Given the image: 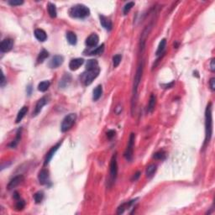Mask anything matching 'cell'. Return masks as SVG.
Listing matches in <instances>:
<instances>
[{"label": "cell", "instance_id": "cell-30", "mask_svg": "<svg viewBox=\"0 0 215 215\" xmlns=\"http://www.w3.org/2000/svg\"><path fill=\"white\" fill-rule=\"evenodd\" d=\"M104 50V44H102L101 46L97 47L96 49H94L92 51L89 52V55H100V54H103Z\"/></svg>", "mask_w": 215, "mask_h": 215}, {"label": "cell", "instance_id": "cell-32", "mask_svg": "<svg viewBox=\"0 0 215 215\" xmlns=\"http://www.w3.org/2000/svg\"><path fill=\"white\" fill-rule=\"evenodd\" d=\"M43 198H44V193L42 192H38L34 195V199L36 204H40L42 202Z\"/></svg>", "mask_w": 215, "mask_h": 215}, {"label": "cell", "instance_id": "cell-7", "mask_svg": "<svg viewBox=\"0 0 215 215\" xmlns=\"http://www.w3.org/2000/svg\"><path fill=\"white\" fill-rule=\"evenodd\" d=\"M134 139H135V134L134 133H131L129 139V143L127 146L126 150L124 153V156L126 158L127 161H130L133 158V150H134Z\"/></svg>", "mask_w": 215, "mask_h": 215}, {"label": "cell", "instance_id": "cell-23", "mask_svg": "<svg viewBox=\"0 0 215 215\" xmlns=\"http://www.w3.org/2000/svg\"><path fill=\"white\" fill-rule=\"evenodd\" d=\"M27 112H28V107L27 106H24L19 111V113H18V114H17V118H16V123L18 124L19 123L22 119H23V118L25 116V114H27Z\"/></svg>", "mask_w": 215, "mask_h": 215}, {"label": "cell", "instance_id": "cell-9", "mask_svg": "<svg viewBox=\"0 0 215 215\" xmlns=\"http://www.w3.org/2000/svg\"><path fill=\"white\" fill-rule=\"evenodd\" d=\"M98 42H99L98 35H97V34H92V35H90L87 38L86 41H85V44H86V46H88V47L92 48V47H95L98 44Z\"/></svg>", "mask_w": 215, "mask_h": 215}, {"label": "cell", "instance_id": "cell-40", "mask_svg": "<svg viewBox=\"0 0 215 215\" xmlns=\"http://www.w3.org/2000/svg\"><path fill=\"white\" fill-rule=\"evenodd\" d=\"M140 177V172H137L135 173V174L134 175V177H132L131 181H137Z\"/></svg>", "mask_w": 215, "mask_h": 215}, {"label": "cell", "instance_id": "cell-29", "mask_svg": "<svg viewBox=\"0 0 215 215\" xmlns=\"http://www.w3.org/2000/svg\"><path fill=\"white\" fill-rule=\"evenodd\" d=\"M21 131H22V129H19V130H18L17 134H16L15 140H13V142L9 145V147H11V148H15L16 146H17L18 143H19V141L20 140V137H21Z\"/></svg>", "mask_w": 215, "mask_h": 215}, {"label": "cell", "instance_id": "cell-18", "mask_svg": "<svg viewBox=\"0 0 215 215\" xmlns=\"http://www.w3.org/2000/svg\"><path fill=\"white\" fill-rule=\"evenodd\" d=\"M103 93V88L102 85H98L96 88L93 90V94H92V99L93 101H97L102 96Z\"/></svg>", "mask_w": 215, "mask_h": 215}, {"label": "cell", "instance_id": "cell-13", "mask_svg": "<svg viewBox=\"0 0 215 215\" xmlns=\"http://www.w3.org/2000/svg\"><path fill=\"white\" fill-rule=\"evenodd\" d=\"M83 63H84V60L82 58H75L70 62L69 68L72 71H77Z\"/></svg>", "mask_w": 215, "mask_h": 215}, {"label": "cell", "instance_id": "cell-8", "mask_svg": "<svg viewBox=\"0 0 215 215\" xmlns=\"http://www.w3.org/2000/svg\"><path fill=\"white\" fill-rule=\"evenodd\" d=\"M13 46H14V40L10 38H6L0 44V50L2 52H8L12 50Z\"/></svg>", "mask_w": 215, "mask_h": 215}, {"label": "cell", "instance_id": "cell-27", "mask_svg": "<svg viewBox=\"0 0 215 215\" xmlns=\"http://www.w3.org/2000/svg\"><path fill=\"white\" fill-rule=\"evenodd\" d=\"M50 82L49 81H43L40 82L38 85V90L40 92H46L47 89L50 87Z\"/></svg>", "mask_w": 215, "mask_h": 215}, {"label": "cell", "instance_id": "cell-6", "mask_svg": "<svg viewBox=\"0 0 215 215\" xmlns=\"http://www.w3.org/2000/svg\"><path fill=\"white\" fill-rule=\"evenodd\" d=\"M77 119V115L76 114H69L66 116L65 118L63 119L62 122V125H61V130L62 132H66V131L70 130L72 129V127L73 126V124H75V121Z\"/></svg>", "mask_w": 215, "mask_h": 215}, {"label": "cell", "instance_id": "cell-33", "mask_svg": "<svg viewBox=\"0 0 215 215\" xmlns=\"http://www.w3.org/2000/svg\"><path fill=\"white\" fill-rule=\"evenodd\" d=\"M121 60H122L121 55H115V56L113 57V65H114V67H117V66L120 64Z\"/></svg>", "mask_w": 215, "mask_h": 215}, {"label": "cell", "instance_id": "cell-11", "mask_svg": "<svg viewBox=\"0 0 215 215\" xmlns=\"http://www.w3.org/2000/svg\"><path fill=\"white\" fill-rule=\"evenodd\" d=\"M47 102H48V98L47 97H43V98H41L39 100L36 105H35V111L33 112V116L38 115L40 113V111H41L42 108L47 104Z\"/></svg>", "mask_w": 215, "mask_h": 215}, {"label": "cell", "instance_id": "cell-41", "mask_svg": "<svg viewBox=\"0 0 215 215\" xmlns=\"http://www.w3.org/2000/svg\"><path fill=\"white\" fill-rule=\"evenodd\" d=\"M210 66H211V67H210V69H211L212 72H214V71H215L214 59H213H213H212V60H211V63H210Z\"/></svg>", "mask_w": 215, "mask_h": 215}, {"label": "cell", "instance_id": "cell-20", "mask_svg": "<svg viewBox=\"0 0 215 215\" xmlns=\"http://www.w3.org/2000/svg\"><path fill=\"white\" fill-rule=\"evenodd\" d=\"M156 169H157V165H155V164H150V165H148L147 168H146V177H149V178L151 177H153L154 174H155L156 172Z\"/></svg>", "mask_w": 215, "mask_h": 215}, {"label": "cell", "instance_id": "cell-16", "mask_svg": "<svg viewBox=\"0 0 215 215\" xmlns=\"http://www.w3.org/2000/svg\"><path fill=\"white\" fill-rule=\"evenodd\" d=\"M64 62V58L62 56H55L50 62V68H57Z\"/></svg>", "mask_w": 215, "mask_h": 215}, {"label": "cell", "instance_id": "cell-42", "mask_svg": "<svg viewBox=\"0 0 215 215\" xmlns=\"http://www.w3.org/2000/svg\"><path fill=\"white\" fill-rule=\"evenodd\" d=\"M5 77H4V73H2V80H1V86L2 87H4V83H5Z\"/></svg>", "mask_w": 215, "mask_h": 215}, {"label": "cell", "instance_id": "cell-21", "mask_svg": "<svg viewBox=\"0 0 215 215\" xmlns=\"http://www.w3.org/2000/svg\"><path fill=\"white\" fill-rule=\"evenodd\" d=\"M98 67V62L95 59H91L87 62L86 64V70H93Z\"/></svg>", "mask_w": 215, "mask_h": 215}, {"label": "cell", "instance_id": "cell-38", "mask_svg": "<svg viewBox=\"0 0 215 215\" xmlns=\"http://www.w3.org/2000/svg\"><path fill=\"white\" fill-rule=\"evenodd\" d=\"M115 131L113 130H108L107 132V137L108 139H109V140H111L113 137H114V135H115Z\"/></svg>", "mask_w": 215, "mask_h": 215}, {"label": "cell", "instance_id": "cell-25", "mask_svg": "<svg viewBox=\"0 0 215 215\" xmlns=\"http://www.w3.org/2000/svg\"><path fill=\"white\" fill-rule=\"evenodd\" d=\"M165 46H166V40L165 39H162L160 43H159V46H158L157 50H156V56H159L161 54L163 53V51L165 50Z\"/></svg>", "mask_w": 215, "mask_h": 215}, {"label": "cell", "instance_id": "cell-26", "mask_svg": "<svg viewBox=\"0 0 215 215\" xmlns=\"http://www.w3.org/2000/svg\"><path fill=\"white\" fill-rule=\"evenodd\" d=\"M48 56H49L48 51L46 50H42L40 52L38 57H37V62H38V63H42Z\"/></svg>", "mask_w": 215, "mask_h": 215}, {"label": "cell", "instance_id": "cell-39", "mask_svg": "<svg viewBox=\"0 0 215 215\" xmlns=\"http://www.w3.org/2000/svg\"><path fill=\"white\" fill-rule=\"evenodd\" d=\"M209 85H210V88H211L212 91H214L215 90V78L214 77H212L210 81H209Z\"/></svg>", "mask_w": 215, "mask_h": 215}, {"label": "cell", "instance_id": "cell-10", "mask_svg": "<svg viewBox=\"0 0 215 215\" xmlns=\"http://www.w3.org/2000/svg\"><path fill=\"white\" fill-rule=\"evenodd\" d=\"M61 145H62V141H61V142L57 143V144H56V146H54L53 147H51V149L49 150V152L46 154V159H45L44 165H46L50 163V160L52 159V157L54 156V155H55V153L56 152V150L59 149V147L61 146Z\"/></svg>", "mask_w": 215, "mask_h": 215}, {"label": "cell", "instance_id": "cell-4", "mask_svg": "<svg viewBox=\"0 0 215 215\" xmlns=\"http://www.w3.org/2000/svg\"><path fill=\"white\" fill-rule=\"evenodd\" d=\"M118 174V163H117V154H114L112 156L110 165H109V188L115 182L116 177Z\"/></svg>", "mask_w": 215, "mask_h": 215}, {"label": "cell", "instance_id": "cell-44", "mask_svg": "<svg viewBox=\"0 0 215 215\" xmlns=\"http://www.w3.org/2000/svg\"><path fill=\"white\" fill-rule=\"evenodd\" d=\"M14 199H16V200H19V198H20V197H19V193H18L17 192H14Z\"/></svg>", "mask_w": 215, "mask_h": 215}, {"label": "cell", "instance_id": "cell-12", "mask_svg": "<svg viewBox=\"0 0 215 215\" xmlns=\"http://www.w3.org/2000/svg\"><path fill=\"white\" fill-rule=\"evenodd\" d=\"M24 181V177L22 175H19V176H16L14 178H12L9 183L8 184V190H11L13 188H16L17 186H19L22 181Z\"/></svg>", "mask_w": 215, "mask_h": 215}, {"label": "cell", "instance_id": "cell-31", "mask_svg": "<svg viewBox=\"0 0 215 215\" xmlns=\"http://www.w3.org/2000/svg\"><path fill=\"white\" fill-rule=\"evenodd\" d=\"M134 6V2H129V3H127V4L124 5V10H123L124 14L126 15L130 11V9L133 8Z\"/></svg>", "mask_w": 215, "mask_h": 215}, {"label": "cell", "instance_id": "cell-14", "mask_svg": "<svg viewBox=\"0 0 215 215\" xmlns=\"http://www.w3.org/2000/svg\"><path fill=\"white\" fill-rule=\"evenodd\" d=\"M39 182L41 185L46 184L49 181V172L46 169H42L38 175Z\"/></svg>", "mask_w": 215, "mask_h": 215}, {"label": "cell", "instance_id": "cell-24", "mask_svg": "<svg viewBox=\"0 0 215 215\" xmlns=\"http://www.w3.org/2000/svg\"><path fill=\"white\" fill-rule=\"evenodd\" d=\"M47 9H48V14L51 18H56V5L53 4H48L47 6Z\"/></svg>", "mask_w": 215, "mask_h": 215}, {"label": "cell", "instance_id": "cell-43", "mask_svg": "<svg viewBox=\"0 0 215 215\" xmlns=\"http://www.w3.org/2000/svg\"><path fill=\"white\" fill-rule=\"evenodd\" d=\"M31 91H32V87H31V85H30V86L27 87V93H28L29 95H30Z\"/></svg>", "mask_w": 215, "mask_h": 215}, {"label": "cell", "instance_id": "cell-17", "mask_svg": "<svg viewBox=\"0 0 215 215\" xmlns=\"http://www.w3.org/2000/svg\"><path fill=\"white\" fill-rule=\"evenodd\" d=\"M35 38L38 40L40 42H44L46 41L47 39V35L45 32V30H43L41 29H36L35 30Z\"/></svg>", "mask_w": 215, "mask_h": 215}, {"label": "cell", "instance_id": "cell-19", "mask_svg": "<svg viewBox=\"0 0 215 215\" xmlns=\"http://www.w3.org/2000/svg\"><path fill=\"white\" fill-rule=\"evenodd\" d=\"M66 39H67V41L69 42V44L71 45H76L77 42V37L75 33H73L72 31H68L66 33Z\"/></svg>", "mask_w": 215, "mask_h": 215}, {"label": "cell", "instance_id": "cell-2", "mask_svg": "<svg viewBox=\"0 0 215 215\" xmlns=\"http://www.w3.org/2000/svg\"><path fill=\"white\" fill-rule=\"evenodd\" d=\"M213 134V118H212V104H207L205 111V142L206 145L210 141Z\"/></svg>", "mask_w": 215, "mask_h": 215}, {"label": "cell", "instance_id": "cell-5", "mask_svg": "<svg viewBox=\"0 0 215 215\" xmlns=\"http://www.w3.org/2000/svg\"><path fill=\"white\" fill-rule=\"evenodd\" d=\"M99 67L93 70H86V72L82 76V82H83L85 86H88L92 83L96 77H98V76L99 75Z\"/></svg>", "mask_w": 215, "mask_h": 215}, {"label": "cell", "instance_id": "cell-37", "mask_svg": "<svg viewBox=\"0 0 215 215\" xmlns=\"http://www.w3.org/2000/svg\"><path fill=\"white\" fill-rule=\"evenodd\" d=\"M128 206V204H123L121 206H119V207H118V211H117V213L118 214H121V213H123L124 212V210H125V208H126V207Z\"/></svg>", "mask_w": 215, "mask_h": 215}, {"label": "cell", "instance_id": "cell-28", "mask_svg": "<svg viewBox=\"0 0 215 215\" xmlns=\"http://www.w3.org/2000/svg\"><path fill=\"white\" fill-rule=\"evenodd\" d=\"M71 82V76L69 74H66L64 77H62V79L60 82V87L62 88H66V86H68L69 83Z\"/></svg>", "mask_w": 215, "mask_h": 215}, {"label": "cell", "instance_id": "cell-3", "mask_svg": "<svg viewBox=\"0 0 215 215\" xmlns=\"http://www.w3.org/2000/svg\"><path fill=\"white\" fill-rule=\"evenodd\" d=\"M90 14V9L83 4H77L69 9V15L74 19H84Z\"/></svg>", "mask_w": 215, "mask_h": 215}, {"label": "cell", "instance_id": "cell-22", "mask_svg": "<svg viewBox=\"0 0 215 215\" xmlns=\"http://www.w3.org/2000/svg\"><path fill=\"white\" fill-rule=\"evenodd\" d=\"M156 96L154 94H151L150 97V100H149V104H148V108H147V112L148 113H151L153 111L155 106H156Z\"/></svg>", "mask_w": 215, "mask_h": 215}, {"label": "cell", "instance_id": "cell-1", "mask_svg": "<svg viewBox=\"0 0 215 215\" xmlns=\"http://www.w3.org/2000/svg\"><path fill=\"white\" fill-rule=\"evenodd\" d=\"M143 69H144V62H140L139 65L136 73H135V77L134 79V86H133V94H132V102H131V109H132V114L134 113V109L136 106L137 103V98H138V87L141 80L142 77Z\"/></svg>", "mask_w": 215, "mask_h": 215}, {"label": "cell", "instance_id": "cell-15", "mask_svg": "<svg viewBox=\"0 0 215 215\" xmlns=\"http://www.w3.org/2000/svg\"><path fill=\"white\" fill-rule=\"evenodd\" d=\"M99 18L100 23L102 24V26L104 27L105 30H111L112 29H113V23H112L111 20L104 15H100Z\"/></svg>", "mask_w": 215, "mask_h": 215}, {"label": "cell", "instance_id": "cell-34", "mask_svg": "<svg viewBox=\"0 0 215 215\" xmlns=\"http://www.w3.org/2000/svg\"><path fill=\"white\" fill-rule=\"evenodd\" d=\"M156 160H164L165 158V153L163 151V150H161V151H158L156 153L154 154L153 156Z\"/></svg>", "mask_w": 215, "mask_h": 215}, {"label": "cell", "instance_id": "cell-36", "mask_svg": "<svg viewBox=\"0 0 215 215\" xmlns=\"http://www.w3.org/2000/svg\"><path fill=\"white\" fill-rule=\"evenodd\" d=\"M8 4H10L11 6H19L21 4H24V1H17V0H12V1H8Z\"/></svg>", "mask_w": 215, "mask_h": 215}, {"label": "cell", "instance_id": "cell-35", "mask_svg": "<svg viewBox=\"0 0 215 215\" xmlns=\"http://www.w3.org/2000/svg\"><path fill=\"white\" fill-rule=\"evenodd\" d=\"M24 205H25L24 201V200H20V198H19V199L18 200V202H17V204H16V208H17L18 210H22L24 207Z\"/></svg>", "mask_w": 215, "mask_h": 215}]
</instances>
